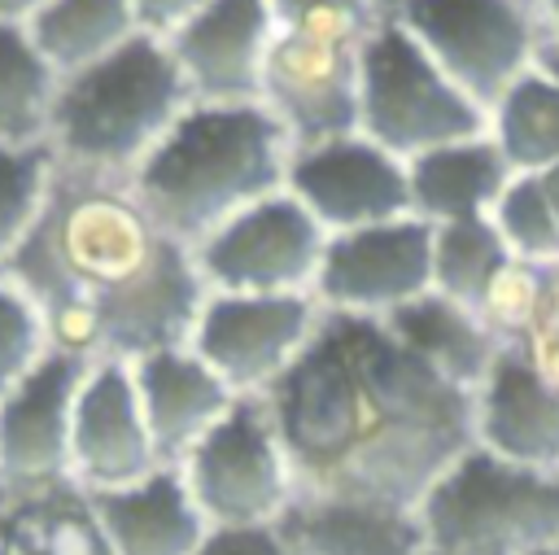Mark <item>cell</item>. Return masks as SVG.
I'll use <instances>...</instances> for the list:
<instances>
[{
  "instance_id": "cell-8",
  "label": "cell",
  "mask_w": 559,
  "mask_h": 555,
  "mask_svg": "<svg viewBox=\"0 0 559 555\" xmlns=\"http://www.w3.org/2000/svg\"><path fill=\"white\" fill-rule=\"evenodd\" d=\"M210 529L275 524L297 498L293 468L262 398H236L231 411L179 463Z\"/></svg>"
},
{
  "instance_id": "cell-9",
  "label": "cell",
  "mask_w": 559,
  "mask_h": 555,
  "mask_svg": "<svg viewBox=\"0 0 559 555\" xmlns=\"http://www.w3.org/2000/svg\"><path fill=\"white\" fill-rule=\"evenodd\" d=\"M323 249H328L323 223L284 188L240 210L214 236H205L192 249V262L210 293L275 297V293H314Z\"/></svg>"
},
{
  "instance_id": "cell-13",
  "label": "cell",
  "mask_w": 559,
  "mask_h": 555,
  "mask_svg": "<svg viewBox=\"0 0 559 555\" xmlns=\"http://www.w3.org/2000/svg\"><path fill=\"white\" fill-rule=\"evenodd\" d=\"M87 358L48 350L39 367L0 398V489H44L70 476V420Z\"/></svg>"
},
{
  "instance_id": "cell-22",
  "label": "cell",
  "mask_w": 559,
  "mask_h": 555,
  "mask_svg": "<svg viewBox=\"0 0 559 555\" xmlns=\"http://www.w3.org/2000/svg\"><path fill=\"white\" fill-rule=\"evenodd\" d=\"M26 31L48 66L70 79L131 44L140 35V22L131 0H48L26 22Z\"/></svg>"
},
{
  "instance_id": "cell-25",
  "label": "cell",
  "mask_w": 559,
  "mask_h": 555,
  "mask_svg": "<svg viewBox=\"0 0 559 555\" xmlns=\"http://www.w3.org/2000/svg\"><path fill=\"white\" fill-rule=\"evenodd\" d=\"M511 262V249L493 219H463L432 227V288L450 302L480 310L489 284Z\"/></svg>"
},
{
  "instance_id": "cell-27",
  "label": "cell",
  "mask_w": 559,
  "mask_h": 555,
  "mask_svg": "<svg viewBox=\"0 0 559 555\" xmlns=\"http://www.w3.org/2000/svg\"><path fill=\"white\" fill-rule=\"evenodd\" d=\"M489 219L502 232L511 258L533 267H559V214L542 192L537 175H515Z\"/></svg>"
},
{
  "instance_id": "cell-36",
  "label": "cell",
  "mask_w": 559,
  "mask_h": 555,
  "mask_svg": "<svg viewBox=\"0 0 559 555\" xmlns=\"http://www.w3.org/2000/svg\"><path fill=\"white\" fill-rule=\"evenodd\" d=\"M542 66H546V70H550V74L559 79V52H550V48H542Z\"/></svg>"
},
{
  "instance_id": "cell-3",
  "label": "cell",
  "mask_w": 559,
  "mask_h": 555,
  "mask_svg": "<svg viewBox=\"0 0 559 555\" xmlns=\"http://www.w3.org/2000/svg\"><path fill=\"white\" fill-rule=\"evenodd\" d=\"M192 105L166 39L135 35L105 61L61 79L48 149L66 175L122 184Z\"/></svg>"
},
{
  "instance_id": "cell-1",
  "label": "cell",
  "mask_w": 559,
  "mask_h": 555,
  "mask_svg": "<svg viewBox=\"0 0 559 555\" xmlns=\"http://www.w3.org/2000/svg\"><path fill=\"white\" fill-rule=\"evenodd\" d=\"M262 402L297 494L415 511L476 446V393L437 376L367 315L323 310L310 345Z\"/></svg>"
},
{
  "instance_id": "cell-32",
  "label": "cell",
  "mask_w": 559,
  "mask_h": 555,
  "mask_svg": "<svg viewBox=\"0 0 559 555\" xmlns=\"http://www.w3.org/2000/svg\"><path fill=\"white\" fill-rule=\"evenodd\" d=\"M135 4V22H140V35H153V39H170L179 26H188L210 0H131Z\"/></svg>"
},
{
  "instance_id": "cell-7",
  "label": "cell",
  "mask_w": 559,
  "mask_h": 555,
  "mask_svg": "<svg viewBox=\"0 0 559 555\" xmlns=\"http://www.w3.org/2000/svg\"><path fill=\"white\" fill-rule=\"evenodd\" d=\"M393 17L485 114L546 48L537 0H402Z\"/></svg>"
},
{
  "instance_id": "cell-26",
  "label": "cell",
  "mask_w": 559,
  "mask_h": 555,
  "mask_svg": "<svg viewBox=\"0 0 559 555\" xmlns=\"http://www.w3.org/2000/svg\"><path fill=\"white\" fill-rule=\"evenodd\" d=\"M57 184L48 144H0V271L39 223Z\"/></svg>"
},
{
  "instance_id": "cell-29",
  "label": "cell",
  "mask_w": 559,
  "mask_h": 555,
  "mask_svg": "<svg viewBox=\"0 0 559 555\" xmlns=\"http://www.w3.org/2000/svg\"><path fill=\"white\" fill-rule=\"evenodd\" d=\"M48 350V323L35 310V302L9 280H0V398L13 393Z\"/></svg>"
},
{
  "instance_id": "cell-33",
  "label": "cell",
  "mask_w": 559,
  "mask_h": 555,
  "mask_svg": "<svg viewBox=\"0 0 559 555\" xmlns=\"http://www.w3.org/2000/svg\"><path fill=\"white\" fill-rule=\"evenodd\" d=\"M48 0H0V22H31Z\"/></svg>"
},
{
  "instance_id": "cell-20",
  "label": "cell",
  "mask_w": 559,
  "mask_h": 555,
  "mask_svg": "<svg viewBox=\"0 0 559 555\" xmlns=\"http://www.w3.org/2000/svg\"><path fill=\"white\" fill-rule=\"evenodd\" d=\"M406 175H411V214L432 227L489 219L498 197L515 179L511 162L502 157L489 131L411 157Z\"/></svg>"
},
{
  "instance_id": "cell-2",
  "label": "cell",
  "mask_w": 559,
  "mask_h": 555,
  "mask_svg": "<svg viewBox=\"0 0 559 555\" xmlns=\"http://www.w3.org/2000/svg\"><path fill=\"white\" fill-rule=\"evenodd\" d=\"M293 140L280 118L253 105H201L157 140L127 179L131 201L175 245L197 249L240 210L284 192Z\"/></svg>"
},
{
  "instance_id": "cell-37",
  "label": "cell",
  "mask_w": 559,
  "mask_h": 555,
  "mask_svg": "<svg viewBox=\"0 0 559 555\" xmlns=\"http://www.w3.org/2000/svg\"><path fill=\"white\" fill-rule=\"evenodd\" d=\"M376 4H380V9H384V13H389V17H393V13H397V4H402V0H376Z\"/></svg>"
},
{
  "instance_id": "cell-23",
  "label": "cell",
  "mask_w": 559,
  "mask_h": 555,
  "mask_svg": "<svg viewBox=\"0 0 559 555\" xmlns=\"http://www.w3.org/2000/svg\"><path fill=\"white\" fill-rule=\"evenodd\" d=\"M485 131L515 175H542L559 166V79L537 61L485 114Z\"/></svg>"
},
{
  "instance_id": "cell-11",
  "label": "cell",
  "mask_w": 559,
  "mask_h": 555,
  "mask_svg": "<svg viewBox=\"0 0 559 555\" xmlns=\"http://www.w3.org/2000/svg\"><path fill=\"white\" fill-rule=\"evenodd\" d=\"M424 293H432V223L406 214L328 236L314 280V302L323 310L384 319Z\"/></svg>"
},
{
  "instance_id": "cell-6",
  "label": "cell",
  "mask_w": 559,
  "mask_h": 555,
  "mask_svg": "<svg viewBox=\"0 0 559 555\" xmlns=\"http://www.w3.org/2000/svg\"><path fill=\"white\" fill-rule=\"evenodd\" d=\"M480 131L485 109L419 48V39L397 17H384L362 44L358 135L411 162Z\"/></svg>"
},
{
  "instance_id": "cell-15",
  "label": "cell",
  "mask_w": 559,
  "mask_h": 555,
  "mask_svg": "<svg viewBox=\"0 0 559 555\" xmlns=\"http://www.w3.org/2000/svg\"><path fill=\"white\" fill-rule=\"evenodd\" d=\"M275 39L271 0H210L166 44L201 105L262 101V70Z\"/></svg>"
},
{
  "instance_id": "cell-19",
  "label": "cell",
  "mask_w": 559,
  "mask_h": 555,
  "mask_svg": "<svg viewBox=\"0 0 559 555\" xmlns=\"http://www.w3.org/2000/svg\"><path fill=\"white\" fill-rule=\"evenodd\" d=\"M275 533L288 555H424L428 538L415 511L362 503V498H328L297 494L288 511L275 520Z\"/></svg>"
},
{
  "instance_id": "cell-17",
  "label": "cell",
  "mask_w": 559,
  "mask_h": 555,
  "mask_svg": "<svg viewBox=\"0 0 559 555\" xmlns=\"http://www.w3.org/2000/svg\"><path fill=\"white\" fill-rule=\"evenodd\" d=\"M131 380H135L140 411L153 433L162 468H179L192 454V446L236 402V393L223 385V376L192 345H170V350L135 358Z\"/></svg>"
},
{
  "instance_id": "cell-10",
  "label": "cell",
  "mask_w": 559,
  "mask_h": 555,
  "mask_svg": "<svg viewBox=\"0 0 559 555\" xmlns=\"http://www.w3.org/2000/svg\"><path fill=\"white\" fill-rule=\"evenodd\" d=\"M323 306L314 293H210L192 328V350L223 376L236 398H262L310 345Z\"/></svg>"
},
{
  "instance_id": "cell-12",
  "label": "cell",
  "mask_w": 559,
  "mask_h": 555,
  "mask_svg": "<svg viewBox=\"0 0 559 555\" xmlns=\"http://www.w3.org/2000/svg\"><path fill=\"white\" fill-rule=\"evenodd\" d=\"M284 188L323 223L328 236L411 214L406 162L358 131L293 149Z\"/></svg>"
},
{
  "instance_id": "cell-28",
  "label": "cell",
  "mask_w": 559,
  "mask_h": 555,
  "mask_svg": "<svg viewBox=\"0 0 559 555\" xmlns=\"http://www.w3.org/2000/svg\"><path fill=\"white\" fill-rule=\"evenodd\" d=\"M546 275H550V267H533V262L511 258L502 267V275L489 284V293H485L476 315L493 328V336L502 345H524L528 341L537 306H542V293H546Z\"/></svg>"
},
{
  "instance_id": "cell-21",
  "label": "cell",
  "mask_w": 559,
  "mask_h": 555,
  "mask_svg": "<svg viewBox=\"0 0 559 555\" xmlns=\"http://www.w3.org/2000/svg\"><path fill=\"white\" fill-rule=\"evenodd\" d=\"M384 323L411 354H419L437 376H445L450 385H459L467 393L480 389V380L489 376V367L502 354V341L493 336V328L476 310L450 302L437 288L415 297L411 306L384 315Z\"/></svg>"
},
{
  "instance_id": "cell-5",
  "label": "cell",
  "mask_w": 559,
  "mask_h": 555,
  "mask_svg": "<svg viewBox=\"0 0 559 555\" xmlns=\"http://www.w3.org/2000/svg\"><path fill=\"white\" fill-rule=\"evenodd\" d=\"M415 516L432 551L537 555L559 542V472L472 446L437 476Z\"/></svg>"
},
{
  "instance_id": "cell-34",
  "label": "cell",
  "mask_w": 559,
  "mask_h": 555,
  "mask_svg": "<svg viewBox=\"0 0 559 555\" xmlns=\"http://www.w3.org/2000/svg\"><path fill=\"white\" fill-rule=\"evenodd\" d=\"M542 13V31H546V48L559 52V0H537Z\"/></svg>"
},
{
  "instance_id": "cell-18",
  "label": "cell",
  "mask_w": 559,
  "mask_h": 555,
  "mask_svg": "<svg viewBox=\"0 0 559 555\" xmlns=\"http://www.w3.org/2000/svg\"><path fill=\"white\" fill-rule=\"evenodd\" d=\"M87 503L109 555H197L210 538V520L179 468H157L122 489H87Z\"/></svg>"
},
{
  "instance_id": "cell-39",
  "label": "cell",
  "mask_w": 559,
  "mask_h": 555,
  "mask_svg": "<svg viewBox=\"0 0 559 555\" xmlns=\"http://www.w3.org/2000/svg\"><path fill=\"white\" fill-rule=\"evenodd\" d=\"M424 555H450V551H432V546H428V551H424Z\"/></svg>"
},
{
  "instance_id": "cell-31",
  "label": "cell",
  "mask_w": 559,
  "mask_h": 555,
  "mask_svg": "<svg viewBox=\"0 0 559 555\" xmlns=\"http://www.w3.org/2000/svg\"><path fill=\"white\" fill-rule=\"evenodd\" d=\"M197 555H288L275 524H245V529H210Z\"/></svg>"
},
{
  "instance_id": "cell-30",
  "label": "cell",
  "mask_w": 559,
  "mask_h": 555,
  "mask_svg": "<svg viewBox=\"0 0 559 555\" xmlns=\"http://www.w3.org/2000/svg\"><path fill=\"white\" fill-rule=\"evenodd\" d=\"M524 350L546 371V380L559 385V267H550V275H546V293H542V306H537Z\"/></svg>"
},
{
  "instance_id": "cell-4",
  "label": "cell",
  "mask_w": 559,
  "mask_h": 555,
  "mask_svg": "<svg viewBox=\"0 0 559 555\" xmlns=\"http://www.w3.org/2000/svg\"><path fill=\"white\" fill-rule=\"evenodd\" d=\"M384 22L376 4L301 9L275 17L262 70V105L280 118L293 149L358 131L362 44Z\"/></svg>"
},
{
  "instance_id": "cell-35",
  "label": "cell",
  "mask_w": 559,
  "mask_h": 555,
  "mask_svg": "<svg viewBox=\"0 0 559 555\" xmlns=\"http://www.w3.org/2000/svg\"><path fill=\"white\" fill-rule=\"evenodd\" d=\"M537 179H542V192L550 197V205H555V214H559V166H550V170H542Z\"/></svg>"
},
{
  "instance_id": "cell-24",
  "label": "cell",
  "mask_w": 559,
  "mask_h": 555,
  "mask_svg": "<svg viewBox=\"0 0 559 555\" xmlns=\"http://www.w3.org/2000/svg\"><path fill=\"white\" fill-rule=\"evenodd\" d=\"M61 74L22 22H0V144H48Z\"/></svg>"
},
{
  "instance_id": "cell-16",
  "label": "cell",
  "mask_w": 559,
  "mask_h": 555,
  "mask_svg": "<svg viewBox=\"0 0 559 555\" xmlns=\"http://www.w3.org/2000/svg\"><path fill=\"white\" fill-rule=\"evenodd\" d=\"M476 446L559 472V385L546 380L524 345H502L476 389Z\"/></svg>"
},
{
  "instance_id": "cell-14",
  "label": "cell",
  "mask_w": 559,
  "mask_h": 555,
  "mask_svg": "<svg viewBox=\"0 0 559 555\" xmlns=\"http://www.w3.org/2000/svg\"><path fill=\"white\" fill-rule=\"evenodd\" d=\"M162 468L153 433L140 411L131 363L96 358L74 398L70 420V476L83 489H122Z\"/></svg>"
},
{
  "instance_id": "cell-38",
  "label": "cell",
  "mask_w": 559,
  "mask_h": 555,
  "mask_svg": "<svg viewBox=\"0 0 559 555\" xmlns=\"http://www.w3.org/2000/svg\"><path fill=\"white\" fill-rule=\"evenodd\" d=\"M537 555H559V542H555V546H546V551H537Z\"/></svg>"
}]
</instances>
